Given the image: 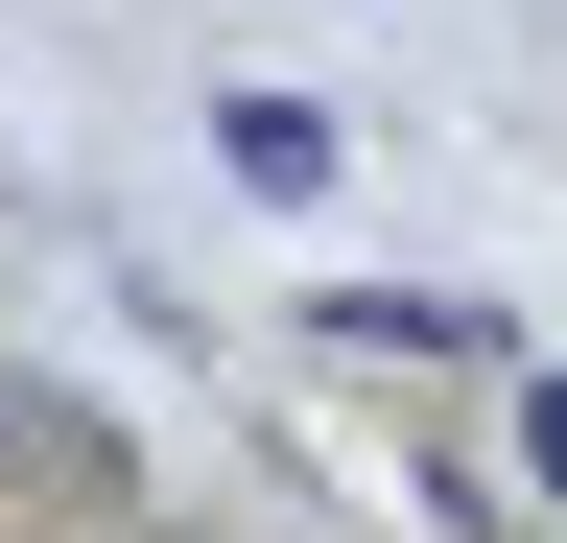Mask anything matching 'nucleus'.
<instances>
[{
	"label": "nucleus",
	"mask_w": 567,
	"mask_h": 543,
	"mask_svg": "<svg viewBox=\"0 0 567 543\" xmlns=\"http://www.w3.org/2000/svg\"><path fill=\"white\" fill-rule=\"evenodd\" d=\"M0 497H24L48 543H142V472H118V426L71 378H0Z\"/></svg>",
	"instance_id": "obj_1"
},
{
	"label": "nucleus",
	"mask_w": 567,
	"mask_h": 543,
	"mask_svg": "<svg viewBox=\"0 0 567 543\" xmlns=\"http://www.w3.org/2000/svg\"><path fill=\"white\" fill-rule=\"evenodd\" d=\"M544 497H567V401H544Z\"/></svg>",
	"instance_id": "obj_2"
}]
</instances>
